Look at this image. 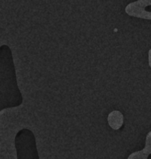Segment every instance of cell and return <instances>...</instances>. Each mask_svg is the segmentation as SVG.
<instances>
[{"label":"cell","instance_id":"6da1fadb","mask_svg":"<svg viewBox=\"0 0 151 159\" xmlns=\"http://www.w3.org/2000/svg\"><path fill=\"white\" fill-rule=\"evenodd\" d=\"M150 5L149 1H138L129 4L126 7V12L129 16L150 19V12H146L144 7Z\"/></svg>","mask_w":151,"mask_h":159},{"label":"cell","instance_id":"7a4b0ae2","mask_svg":"<svg viewBox=\"0 0 151 159\" xmlns=\"http://www.w3.org/2000/svg\"><path fill=\"white\" fill-rule=\"evenodd\" d=\"M108 120L109 125L115 130L119 129L123 124L124 116L119 111H113L108 115Z\"/></svg>","mask_w":151,"mask_h":159}]
</instances>
